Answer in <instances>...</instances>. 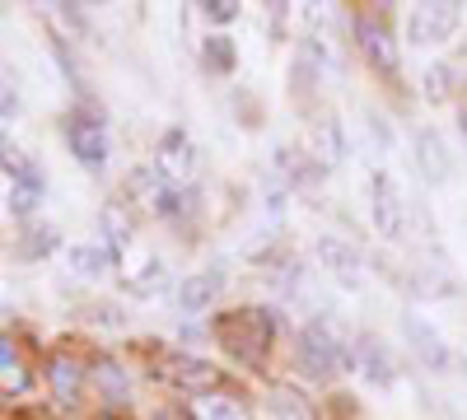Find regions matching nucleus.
I'll use <instances>...</instances> for the list:
<instances>
[{"instance_id":"obj_14","label":"nucleus","mask_w":467,"mask_h":420,"mask_svg":"<svg viewBox=\"0 0 467 420\" xmlns=\"http://www.w3.org/2000/svg\"><path fill=\"white\" fill-rule=\"evenodd\" d=\"M220 285H224V276H220V271H211V276H206V271H197V276H187V281H182L178 303H182L187 313H202L206 303L220 294Z\"/></svg>"},{"instance_id":"obj_2","label":"nucleus","mask_w":467,"mask_h":420,"mask_svg":"<svg viewBox=\"0 0 467 420\" xmlns=\"http://www.w3.org/2000/svg\"><path fill=\"white\" fill-rule=\"evenodd\" d=\"M458 19H462V5H453V0L411 5V15H407V37H411L416 47H440V43H449V37H453Z\"/></svg>"},{"instance_id":"obj_19","label":"nucleus","mask_w":467,"mask_h":420,"mask_svg":"<svg viewBox=\"0 0 467 420\" xmlns=\"http://www.w3.org/2000/svg\"><path fill=\"white\" fill-rule=\"evenodd\" d=\"M0 374H5V393H24L28 388V369L15 360L10 341H0Z\"/></svg>"},{"instance_id":"obj_11","label":"nucleus","mask_w":467,"mask_h":420,"mask_svg":"<svg viewBox=\"0 0 467 420\" xmlns=\"http://www.w3.org/2000/svg\"><path fill=\"white\" fill-rule=\"evenodd\" d=\"M411 145H416V164H420V173L431 178V182H444V178H449V149H444L440 131H435V127H420Z\"/></svg>"},{"instance_id":"obj_17","label":"nucleus","mask_w":467,"mask_h":420,"mask_svg":"<svg viewBox=\"0 0 467 420\" xmlns=\"http://www.w3.org/2000/svg\"><path fill=\"white\" fill-rule=\"evenodd\" d=\"M192 415L197 420H248V411L224 397V393H211V397H197V406H192Z\"/></svg>"},{"instance_id":"obj_8","label":"nucleus","mask_w":467,"mask_h":420,"mask_svg":"<svg viewBox=\"0 0 467 420\" xmlns=\"http://www.w3.org/2000/svg\"><path fill=\"white\" fill-rule=\"evenodd\" d=\"M89 384H94V393H99L108 406H127V402H131V378H127V369L117 364L112 355H99V360L89 364Z\"/></svg>"},{"instance_id":"obj_24","label":"nucleus","mask_w":467,"mask_h":420,"mask_svg":"<svg viewBox=\"0 0 467 420\" xmlns=\"http://www.w3.org/2000/svg\"><path fill=\"white\" fill-rule=\"evenodd\" d=\"M37 201H43V192H33V187H10V210L24 220V215H33L37 210Z\"/></svg>"},{"instance_id":"obj_29","label":"nucleus","mask_w":467,"mask_h":420,"mask_svg":"<svg viewBox=\"0 0 467 420\" xmlns=\"http://www.w3.org/2000/svg\"><path fill=\"white\" fill-rule=\"evenodd\" d=\"M150 420H187V415H182V411H173V406H160Z\"/></svg>"},{"instance_id":"obj_21","label":"nucleus","mask_w":467,"mask_h":420,"mask_svg":"<svg viewBox=\"0 0 467 420\" xmlns=\"http://www.w3.org/2000/svg\"><path fill=\"white\" fill-rule=\"evenodd\" d=\"M318 131H323V149H318V159H323V164H341V159H346V136H341V122H337V118H327Z\"/></svg>"},{"instance_id":"obj_20","label":"nucleus","mask_w":467,"mask_h":420,"mask_svg":"<svg viewBox=\"0 0 467 420\" xmlns=\"http://www.w3.org/2000/svg\"><path fill=\"white\" fill-rule=\"evenodd\" d=\"M449 94H453V66L435 61L431 70H425V98H431V103H444Z\"/></svg>"},{"instance_id":"obj_27","label":"nucleus","mask_w":467,"mask_h":420,"mask_svg":"<svg viewBox=\"0 0 467 420\" xmlns=\"http://www.w3.org/2000/svg\"><path fill=\"white\" fill-rule=\"evenodd\" d=\"M202 15H206L211 24H234V19H239V5H234V0H206Z\"/></svg>"},{"instance_id":"obj_15","label":"nucleus","mask_w":467,"mask_h":420,"mask_svg":"<svg viewBox=\"0 0 467 420\" xmlns=\"http://www.w3.org/2000/svg\"><path fill=\"white\" fill-rule=\"evenodd\" d=\"M70 266H75V276L94 281V276H103L108 266H112V248H103V243H80V248L70 252Z\"/></svg>"},{"instance_id":"obj_30","label":"nucleus","mask_w":467,"mask_h":420,"mask_svg":"<svg viewBox=\"0 0 467 420\" xmlns=\"http://www.w3.org/2000/svg\"><path fill=\"white\" fill-rule=\"evenodd\" d=\"M458 131H462V140H467V108H462V118H458Z\"/></svg>"},{"instance_id":"obj_22","label":"nucleus","mask_w":467,"mask_h":420,"mask_svg":"<svg viewBox=\"0 0 467 420\" xmlns=\"http://www.w3.org/2000/svg\"><path fill=\"white\" fill-rule=\"evenodd\" d=\"M202 61L211 66V70H234V43H229V37H206V43H202Z\"/></svg>"},{"instance_id":"obj_4","label":"nucleus","mask_w":467,"mask_h":420,"mask_svg":"<svg viewBox=\"0 0 467 420\" xmlns=\"http://www.w3.org/2000/svg\"><path fill=\"white\" fill-rule=\"evenodd\" d=\"M66 145H70V155L80 159L85 169L103 173V164H108V131H103V122H94L89 112H75V118L66 122Z\"/></svg>"},{"instance_id":"obj_1","label":"nucleus","mask_w":467,"mask_h":420,"mask_svg":"<svg viewBox=\"0 0 467 420\" xmlns=\"http://www.w3.org/2000/svg\"><path fill=\"white\" fill-rule=\"evenodd\" d=\"M295 355H299V369H304L308 378H318V384H327V378H332L341 364H350V346L337 336V327H332L327 318L308 323V327L299 332Z\"/></svg>"},{"instance_id":"obj_18","label":"nucleus","mask_w":467,"mask_h":420,"mask_svg":"<svg viewBox=\"0 0 467 420\" xmlns=\"http://www.w3.org/2000/svg\"><path fill=\"white\" fill-rule=\"evenodd\" d=\"M154 210H160V215H182V210H192V192H187V187H178V182H160V187H154Z\"/></svg>"},{"instance_id":"obj_6","label":"nucleus","mask_w":467,"mask_h":420,"mask_svg":"<svg viewBox=\"0 0 467 420\" xmlns=\"http://www.w3.org/2000/svg\"><path fill=\"white\" fill-rule=\"evenodd\" d=\"M350 369H360L374 388H393V378H398V364L393 355H388V346L379 336H360V341H350Z\"/></svg>"},{"instance_id":"obj_7","label":"nucleus","mask_w":467,"mask_h":420,"mask_svg":"<svg viewBox=\"0 0 467 420\" xmlns=\"http://www.w3.org/2000/svg\"><path fill=\"white\" fill-rule=\"evenodd\" d=\"M318 266L337 285H346V290L360 285V257H356V248H350L346 239H337V234H323L318 239Z\"/></svg>"},{"instance_id":"obj_26","label":"nucleus","mask_w":467,"mask_h":420,"mask_svg":"<svg viewBox=\"0 0 467 420\" xmlns=\"http://www.w3.org/2000/svg\"><path fill=\"white\" fill-rule=\"evenodd\" d=\"M47 248H57V229H33L24 239V257H43Z\"/></svg>"},{"instance_id":"obj_12","label":"nucleus","mask_w":467,"mask_h":420,"mask_svg":"<svg viewBox=\"0 0 467 420\" xmlns=\"http://www.w3.org/2000/svg\"><path fill=\"white\" fill-rule=\"evenodd\" d=\"M407 336H411V346H416V355L431 364V369H444L449 364V346H444V336L425 323V318H416V313H407Z\"/></svg>"},{"instance_id":"obj_10","label":"nucleus","mask_w":467,"mask_h":420,"mask_svg":"<svg viewBox=\"0 0 467 420\" xmlns=\"http://www.w3.org/2000/svg\"><path fill=\"white\" fill-rule=\"evenodd\" d=\"M154 164H160V173L173 182V178H187L192 169H197V149H192V140L182 131H169L160 140V155H154Z\"/></svg>"},{"instance_id":"obj_23","label":"nucleus","mask_w":467,"mask_h":420,"mask_svg":"<svg viewBox=\"0 0 467 420\" xmlns=\"http://www.w3.org/2000/svg\"><path fill=\"white\" fill-rule=\"evenodd\" d=\"M271 411H276V420H314V415H308V406H304V397L290 393V388L271 393Z\"/></svg>"},{"instance_id":"obj_5","label":"nucleus","mask_w":467,"mask_h":420,"mask_svg":"<svg viewBox=\"0 0 467 420\" xmlns=\"http://www.w3.org/2000/svg\"><path fill=\"white\" fill-rule=\"evenodd\" d=\"M369 192H374V224H379V234L383 239H402L407 234V210H402V197H398V182L388 173H374Z\"/></svg>"},{"instance_id":"obj_3","label":"nucleus","mask_w":467,"mask_h":420,"mask_svg":"<svg viewBox=\"0 0 467 420\" xmlns=\"http://www.w3.org/2000/svg\"><path fill=\"white\" fill-rule=\"evenodd\" d=\"M160 374L169 378L173 388L197 393V397H211L215 384H220V369H215V364H206V360H197V355H182V351H169V355L160 360Z\"/></svg>"},{"instance_id":"obj_16","label":"nucleus","mask_w":467,"mask_h":420,"mask_svg":"<svg viewBox=\"0 0 467 420\" xmlns=\"http://www.w3.org/2000/svg\"><path fill=\"white\" fill-rule=\"evenodd\" d=\"M99 224H103V234H108V248H112V252L131 239V215H127V206H122V201H103Z\"/></svg>"},{"instance_id":"obj_25","label":"nucleus","mask_w":467,"mask_h":420,"mask_svg":"<svg viewBox=\"0 0 467 420\" xmlns=\"http://www.w3.org/2000/svg\"><path fill=\"white\" fill-rule=\"evenodd\" d=\"M52 56L61 61V70L70 75V85L75 89H85V80H80V66H75V56H70V43H66V37H57V43H52Z\"/></svg>"},{"instance_id":"obj_13","label":"nucleus","mask_w":467,"mask_h":420,"mask_svg":"<svg viewBox=\"0 0 467 420\" xmlns=\"http://www.w3.org/2000/svg\"><path fill=\"white\" fill-rule=\"evenodd\" d=\"M47 384H52V397H57L61 406H75V402H80V364H75L70 355H52Z\"/></svg>"},{"instance_id":"obj_28","label":"nucleus","mask_w":467,"mask_h":420,"mask_svg":"<svg viewBox=\"0 0 467 420\" xmlns=\"http://www.w3.org/2000/svg\"><path fill=\"white\" fill-rule=\"evenodd\" d=\"M57 10H61V19H66L70 28H80V33H85V15H80V5H57Z\"/></svg>"},{"instance_id":"obj_9","label":"nucleus","mask_w":467,"mask_h":420,"mask_svg":"<svg viewBox=\"0 0 467 420\" xmlns=\"http://www.w3.org/2000/svg\"><path fill=\"white\" fill-rule=\"evenodd\" d=\"M356 43H360V52H365L383 75H398V52H393V37H388L383 24H374V19H356Z\"/></svg>"}]
</instances>
